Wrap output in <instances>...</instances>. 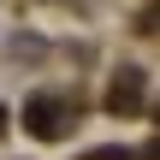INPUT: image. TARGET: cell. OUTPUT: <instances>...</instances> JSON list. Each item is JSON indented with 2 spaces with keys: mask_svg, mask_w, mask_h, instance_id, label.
<instances>
[{
  "mask_svg": "<svg viewBox=\"0 0 160 160\" xmlns=\"http://www.w3.org/2000/svg\"><path fill=\"white\" fill-rule=\"evenodd\" d=\"M107 107H113V113H142V77H137V71H119Z\"/></svg>",
  "mask_w": 160,
  "mask_h": 160,
  "instance_id": "obj_1",
  "label": "cell"
},
{
  "mask_svg": "<svg viewBox=\"0 0 160 160\" xmlns=\"http://www.w3.org/2000/svg\"><path fill=\"white\" fill-rule=\"evenodd\" d=\"M24 125H30L36 137H59V101H48V95H36V101L24 107Z\"/></svg>",
  "mask_w": 160,
  "mask_h": 160,
  "instance_id": "obj_2",
  "label": "cell"
}]
</instances>
